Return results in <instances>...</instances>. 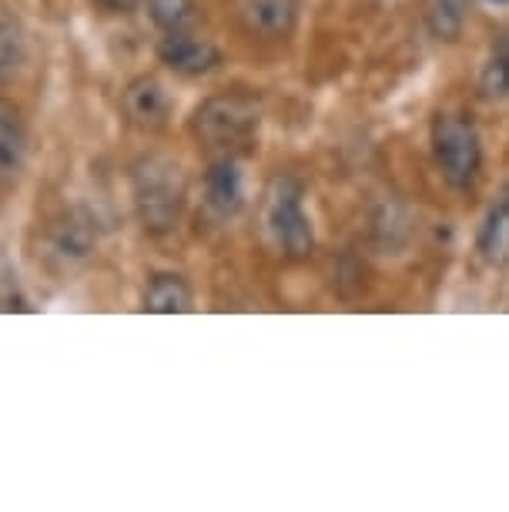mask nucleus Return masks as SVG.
<instances>
[{"mask_svg": "<svg viewBox=\"0 0 509 512\" xmlns=\"http://www.w3.org/2000/svg\"><path fill=\"white\" fill-rule=\"evenodd\" d=\"M131 191L144 231L165 235L178 225L181 208H185V175H181V164L175 158L144 154L131 168Z\"/></svg>", "mask_w": 509, "mask_h": 512, "instance_id": "f257e3e1", "label": "nucleus"}, {"mask_svg": "<svg viewBox=\"0 0 509 512\" xmlns=\"http://www.w3.org/2000/svg\"><path fill=\"white\" fill-rule=\"evenodd\" d=\"M302 185L295 178H275L265 191L262 228L278 255L288 262H305L315 248L312 221L302 208Z\"/></svg>", "mask_w": 509, "mask_h": 512, "instance_id": "f03ea898", "label": "nucleus"}, {"mask_svg": "<svg viewBox=\"0 0 509 512\" xmlns=\"http://www.w3.org/2000/svg\"><path fill=\"white\" fill-rule=\"evenodd\" d=\"M432 154L443 171L449 188H469L479 178V164H483V144L479 131L469 114L443 111L432 121Z\"/></svg>", "mask_w": 509, "mask_h": 512, "instance_id": "7ed1b4c3", "label": "nucleus"}, {"mask_svg": "<svg viewBox=\"0 0 509 512\" xmlns=\"http://www.w3.org/2000/svg\"><path fill=\"white\" fill-rule=\"evenodd\" d=\"M262 108L248 94H215L201 101L195 118H191V134L211 148H238L255 138Z\"/></svg>", "mask_w": 509, "mask_h": 512, "instance_id": "20e7f679", "label": "nucleus"}, {"mask_svg": "<svg viewBox=\"0 0 509 512\" xmlns=\"http://www.w3.org/2000/svg\"><path fill=\"white\" fill-rule=\"evenodd\" d=\"M158 61L181 77H205L222 64V51H218L208 37H198L191 31H175V34L161 37Z\"/></svg>", "mask_w": 509, "mask_h": 512, "instance_id": "39448f33", "label": "nucleus"}, {"mask_svg": "<svg viewBox=\"0 0 509 512\" xmlns=\"http://www.w3.org/2000/svg\"><path fill=\"white\" fill-rule=\"evenodd\" d=\"M124 114H128V121L134 128L141 131H158L165 128L168 118H171V94L165 91V84L158 81V77H134L128 84V91H124Z\"/></svg>", "mask_w": 509, "mask_h": 512, "instance_id": "423d86ee", "label": "nucleus"}, {"mask_svg": "<svg viewBox=\"0 0 509 512\" xmlns=\"http://www.w3.org/2000/svg\"><path fill=\"white\" fill-rule=\"evenodd\" d=\"M27 161V124L17 104L0 98V188L14 185Z\"/></svg>", "mask_w": 509, "mask_h": 512, "instance_id": "0eeeda50", "label": "nucleus"}, {"mask_svg": "<svg viewBox=\"0 0 509 512\" xmlns=\"http://www.w3.org/2000/svg\"><path fill=\"white\" fill-rule=\"evenodd\" d=\"M205 198L218 218H235L245 208V178L235 158H222L211 164L205 175Z\"/></svg>", "mask_w": 509, "mask_h": 512, "instance_id": "6e6552de", "label": "nucleus"}, {"mask_svg": "<svg viewBox=\"0 0 509 512\" xmlns=\"http://www.w3.org/2000/svg\"><path fill=\"white\" fill-rule=\"evenodd\" d=\"M242 21L252 34L278 41L299 24V0H242Z\"/></svg>", "mask_w": 509, "mask_h": 512, "instance_id": "1a4fd4ad", "label": "nucleus"}, {"mask_svg": "<svg viewBox=\"0 0 509 512\" xmlns=\"http://www.w3.org/2000/svg\"><path fill=\"white\" fill-rule=\"evenodd\" d=\"M141 308L151 315H185L195 308V295H191V285L181 275L158 272V275H151L148 285H144Z\"/></svg>", "mask_w": 509, "mask_h": 512, "instance_id": "9d476101", "label": "nucleus"}, {"mask_svg": "<svg viewBox=\"0 0 509 512\" xmlns=\"http://www.w3.org/2000/svg\"><path fill=\"white\" fill-rule=\"evenodd\" d=\"M476 245H479V255H483L489 265H496V268L509 265V185H503V191H499L496 201L489 205Z\"/></svg>", "mask_w": 509, "mask_h": 512, "instance_id": "9b49d317", "label": "nucleus"}, {"mask_svg": "<svg viewBox=\"0 0 509 512\" xmlns=\"http://www.w3.org/2000/svg\"><path fill=\"white\" fill-rule=\"evenodd\" d=\"M27 64V37L17 17L0 11V84L14 81Z\"/></svg>", "mask_w": 509, "mask_h": 512, "instance_id": "f8f14e48", "label": "nucleus"}, {"mask_svg": "<svg viewBox=\"0 0 509 512\" xmlns=\"http://www.w3.org/2000/svg\"><path fill=\"white\" fill-rule=\"evenodd\" d=\"M479 91L486 98H506L509 94V27L496 37L493 54H489L483 74H479Z\"/></svg>", "mask_w": 509, "mask_h": 512, "instance_id": "ddd939ff", "label": "nucleus"}, {"mask_svg": "<svg viewBox=\"0 0 509 512\" xmlns=\"http://www.w3.org/2000/svg\"><path fill=\"white\" fill-rule=\"evenodd\" d=\"M148 17L155 21L158 31L175 34V31H191V24L198 21L195 0H144Z\"/></svg>", "mask_w": 509, "mask_h": 512, "instance_id": "4468645a", "label": "nucleus"}, {"mask_svg": "<svg viewBox=\"0 0 509 512\" xmlns=\"http://www.w3.org/2000/svg\"><path fill=\"white\" fill-rule=\"evenodd\" d=\"M466 11H469V0H429L426 24L432 37H439V41H456L459 31H463Z\"/></svg>", "mask_w": 509, "mask_h": 512, "instance_id": "2eb2a0df", "label": "nucleus"}, {"mask_svg": "<svg viewBox=\"0 0 509 512\" xmlns=\"http://www.w3.org/2000/svg\"><path fill=\"white\" fill-rule=\"evenodd\" d=\"M54 251L61 258H88L91 255V235L84 231L81 225H64L57 228V235H54Z\"/></svg>", "mask_w": 509, "mask_h": 512, "instance_id": "dca6fc26", "label": "nucleus"}, {"mask_svg": "<svg viewBox=\"0 0 509 512\" xmlns=\"http://www.w3.org/2000/svg\"><path fill=\"white\" fill-rule=\"evenodd\" d=\"M94 4L104 7V11H111V14H128L141 4V0H94Z\"/></svg>", "mask_w": 509, "mask_h": 512, "instance_id": "f3484780", "label": "nucleus"}, {"mask_svg": "<svg viewBox=\"0 0 509 512\" xmlns=\"http://www.w3.org/2000/svg\"><path fill=\"white\" fill-rule=\"evenodd\" d=\"M493 4H506V0H493Z\"/></svg>", "mask_w": 509, "mask_h": 512, "instance_id": "a211bd4d", "label": "nucleus"}]
</instances>
